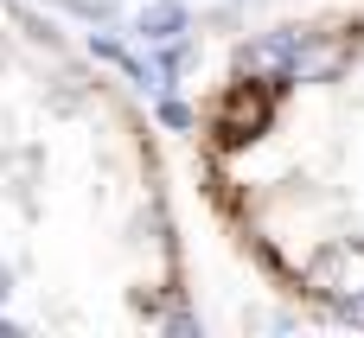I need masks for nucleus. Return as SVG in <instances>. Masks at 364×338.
Returning a JSON list of instances; mask_svg holds the SVG:
<instances>
[{"label":"nucleus","mask_w":364,"mask_h":338,"mask_svg":"<svg viewBox=\"0 0 364 338\" xmlns=\"http://www.w3.org/2000/svg\"><path fill=\"white\" fill-rule=\"evenodd\" d=\"M269 115H275V96H269V83H237L224 102H218V141L224 147H243V141H256L262 128H269Z\"/></svg>","instance_id":"1"},{"label":"nucleus","mask_w":364,"mask_h":338,"mask_svg":"<svg viewBox=\"0 0 364 338\" xmlns=\"http://www.w3.org/2000/svg\"><path fill=\"white\" fill-rule=\"evenodd\" d=\"M346 58H352L346 45L301 32V45H294V58H288V77H294V83H333V77L346 70Z\"/></svg>","instance_id":"2"},{"label":"nucleus","mask_w":364,"mask_h":338,"mask_svg":"<svg viewBox=\"0 0 364 338\" xmlns=\"http://www.w3.org/2000/svg\"><path fill=\"white\" fill-rule=\"evenodd\" d=\"M294 45H301V32H269V38L243 45V70H250V77H288Z\"/></svg>","instance_id":"3"},{"label":"nucleus","mask_w":364,"mask_h":338,"mask_svg":"<svg viewBox=\"0 0 364 338\" xmlns=\"http://www.w3.org/2000/svg\"><path fill=\"white\" fill-rule=\"evenodd\" d=\"M134 32H141L147 45H166V38H179V32H186V6H179V0H154V6H141Z\"/></svg>","instance_id":"4"},{"label":"nucleus","mask_w":364,"mask_h":338,"mask_svg":"<svg viewBox=\"0 0 364 338\" xmlns=\"http://www.w3.org/2000/svg\"><path fill=\"white\" fill-rule=\"evenodd\" d=\"M160 121H166V128H192V109L173 102V96H160Z\"/></svg>","instance_id":"5"},{"label":"nucleus","mask_w":364,"mask_h":338,"mask_svg":"<svg viewBox=\"0 0 364 338\" xmlns=\"http://www.w3.org/2000/svg\"><path fill=\"white\" fill-rule=\"evenodd\" d=\"M64 6H70V13H90V19H109V13H115V0H64Z\"/></svg>","instance_id":"6"},{"label":"nucleus","mask_w":364,"mask_h":338,"mask_svg":"<svg viewBox=\"0 0 364 338\" xmlns=\"http://www.w3.org/2000/svg\"><path fill=\"white\" fill-rule=\"evenodd\" d=\"M339 313H346V326H364V288H358V294H346Z\"/></svg>","instance_id":"7"},{"label":"nucleus","mask_w":364,"mask_h":338,"mask_svg":"<svg viewBox=\"0 0 364 338\" xmlns=\"http://www.w3.org/2000/svg\"><path fill=\"white\" fill-rule=\"evenodd\" d=\"M166 332H179V338H192V332H198V320H192V313H173V320H166Z\"/></svg>","instance_id":"8"},{"label":"nucleus","mask_w":364,"mask_h":338,"mask_svg":"<svg viewBox=\"0 0 364 338\" xmlns=\"http://www.w3.org/2000/svg\"><path fill=\"white\" fill-rule=\"evenodd\" d=\"M6 294H13V275H6V268H0V300H6Z\"/></svg>","instance_id":"9"}]
</instances>
